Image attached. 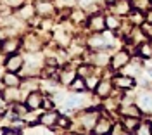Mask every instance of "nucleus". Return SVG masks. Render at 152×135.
<instances>
[{
    "mask_svg": "<svg viewBox=\"0 0 152 135\" xmlns=\"http://www.w3.org/2000/svg\"><path fill=\"white\" fill-rule=\"evenodd\" d=\"M130 62V56L126 54V52H118L116 56L113 57V68L114 69H119V68H123V66H126Z\"/></svg>",
    "mask_w": 152,
    "mask_h": 135,
    "instance_id": "obj_1",
    "label": "nucleus"
},
{
    "mask_svg": "<svg viewBox=\"0 0 152 135\" xmlns=\"http://www.w3.org/2000/svg\"><path fill=\"white\" fill-rule=\"evenodd\" d=\"M42 95L38 94V92H31L28 95V99H26V107L28 109H37V107L42 106Z\"/></svg>",
    "mask_w": 152,
    "mask_h": 135,
    "instance_id": "obj_2",
    "label": "nucleus"
},
{
    "mask_svg": "<svg viewBox=\"0 0 152 135\" xmlns=\"http://www.w3.org/2000/svg\"><path fill=\"white\" fill-rule=\"evenodd\" d=\"M114 85L119 87V88H132V87H135V80L130 76H123L121 75V76L114 78Z\"/></svg>",
    "mask_w": 152,
    "mask_h": 135,
    "instance_id": "obj_3",
    "label": "nucleus"
},
{
    "mask_svg": "<svg viewBox=\"0 0 152 135\" xmlns=\"http://www.w3.org/2000/svg\"><path fill=\"white\" fill-rule=\"evenodd\" d=\"M111 123H109V120H100L97 125H95V135H107L111 134Z\"/></svg>",
    "mask_w": 152,
    "mask_h": 135,
    "instance_id": "obj_4",
    "label": "nucleus"
},
{
    "mask_svg": "<svg viewBox=\"0 0 152 135\" xmlns=\"http://www.w3.org/2000/svg\"><path fill=\"white\" fill-rule=\"evenodd\" d=\"M21 66H23V57H19V56H10V57L7 59V69L12 71V73L19 71Z\"/></svg>",
    "mask_w": 152,
    "mask_h": 135,
    "instance_id": "obj_5",
    "label": "nucleus"
},
{
    "mask_svg": "<svg viewBox=\"0 0 152 135\" xmlns=\"http://www.w3.org/2000/svg\"><path fill=\"white\" fill-rule=\"evenodd\" d=\"M107 26L105 24V19L102 16H94L92 19H90V28L95 29L97 33H100V31H104V28Z\"/></svg>",
    "mask_w": 152,
    "mask_h": 135,
    "instance_id": "obj_6",
    "label": "nucleus"
},
{
    "mask_svg": "<svg viewBox=\"0 0 152 135\" xmlns=\"http://www.w3.org/2000/svg\"><path fill=\"white\" fill-rule=\"evenodd\" d=\"M97 113H86L83 118H81V125L86 126V128H95V125H97Z\"/></svg>",
    "mask_w": 152,
    "mask_h": 135,
    "instance_id": "obj_7",
    "label": "nucleus"
},
{
    "mask_svg": "<svg viewBox=\"0 0 152 135\" xmlns=\"http://www.w3.org/2000/svg\"><path fill=\"white\" fill-rule=\"evenodd\" d=\"M18 48H19L18 40H5V42L2 43V50H4L5 54H12V52H16Z\"/></svg>",
    "mask_w": 152,
    "mask_h": 135,
    "instance_id": "obj_8",
    "label": "nucleus"
},
{
    "mask_svg": "<svg viewBox=\"0 0 152 135\" xmlns=\"http://www.w3.org/2000/svg\"><path fill=\"white\" fill-rule=\"evenodd\" d=\"M4 81H5V85H7V87H19V85H21V80H19V76L16 75V73H12V71L5 75Z\"/></svg>",
    "mask_w": 152,
    "mask_h": 135,
    "instance_id": "obj_9",
    "label": "nucleus"
},
{
    "mask_svg": "<svg viewBox=\"0 0 152 135\" xmlns=\"http://www.w3.org/2000/svg\"><path fill=\"white\" fill-rule=\"evenodd\" d=\"M95 92H97V95H100V97L109 95V92H111V83H109V81H100V83L97 85V88H95Z\"/></svg>",
    "mask_w": 152,
    "mask_h": 135,
    "instance_id": "obj_10",
    "label": "nucleus"
},
{
    "mask_svg": "<svg viewBox=\"0 0 152 135\" xmlns=\"http://www.w3.org/2000/svg\"><path fill=\"white\" fill-rule=\"evenodd\" d=\"M90 47H94V48H100V47H105V40L104 37L100 35V33H97V35H94L92 38H90Z\"/></svg>",
    "mask_w": 152,
    "mask_h": 135,
    "instance_id": "obj_11",
    "label": "nucleus"
},
{
    "mask_svg": "<svg viewBox=\"0 0 152 135\" xmlns=\"http://www.w3.org/2000/svg\"><path fill=\"white\" fill-rule=\"evenodd\" d=\"M69 87L73 88L75 92H83L86 88V81L85 80H81V78H75L71 83H69Z\"/></svg>",
    "mask_w": 152,
    "mask_h": 135,
    "instance_id": "obj_12",
    "label": "nucleus"
},
{
    "mask_svg": "<svg viewBox=\"0 0 152 135\" xmlns=\"http://www.w3.org/2000/svg\"><path fill=\"white\" fill-rule=\"evenodd\" d=\"M57 120V113H45V114L40 118V123H43V125H54Z\"/></svg>",
    "mask_w": 152,
    "mask_h": 135,
    "instance_id": "obj_13",
    "label": "nucleus"
},
{
    "mask_svg": "<svg viewBox=\"0 0 152 135\" xmlns=\"http://www.w3.org/2000/svg\"><path fill=\"white\" fill-rule=\"evenodd\" d=\"M19 90L18 87H7L5 92H4V101H10V99H18Z\"/></svg>",
    "mask_w": 152,
    "mask_h": 135,
    "instance_id": "obj_14",
    "label": "nucleus"
},
{
    "mask_svg": "<svg viewBox=\"0 0 152 135\" xmlns=\"http://www.w3.org/2000/svg\"><path fill=\"white\" fill-rule=\"evenodd\" d=\"M35 9H37L40 14H48V12L54 10V7H52V4H48V2H38Z\"/></svg>",
    "mask_w": 152,
    "mask_h": 135,
    "instance_id": "obj_15",
    "label": "nucleus"
},
{
    "mask_svg": "<svg viewBox=\"0 0 152 135\" xmlns=\"http://www.w3.org/2000/svg\"><path fill=\"white\" fill-rule=\"evenodd\" d=\"M140 106L147 111H152V95L151 94H145V95L140 97Z\"/></svg>",
    "mask_w": 152,
    "mask_h": 135,
    "instance_id": "obj_16",
    "label": "nucleus"
},
{
    "mask_svg": "<svg viewBox=\"0 0 152 135\" xmlns=\"http://www.w3.org/2000/svg\"><path fill=\"white\" fill-rule=\"evenodd\" d=\"M135 116H128V118H124L123 120V125L128 128V130H137L138 128V121L137 120H133Z\"/></svg>",
    "mask_w": 152,
    "mask_h": 135,
    "instance_id": "obj_17",
    "label": "nucleus"
},
{
    "mask_svg": "<svg viewBox=\"0 0 152 135\" xmlns=\"http://www.w3.org/2000/svg\"><path fill=\"white\" fill-rule=\"evenodd\" d=\"M130 19H132V23L142 24V21H143V14L140 12V10H132V14H130Z\"/></svg>",
    "mask_w": 152,
    "mask_h": 135,
    "instance_id": "obj_18",
    "label": "nucleus"
},
{
    "mask_svg": "<svg viewBox=\"0 0 152 135\" xmlns=\"http://www.w3.org/2000/svg\"><path fill=\"white\" fill-rule=\"evenodd\" d=\"M75 80V73L73 71H62L61 73V81L62 83H71Z\"/></svg>",
    "mask_w": 152,
    "mask_h": 135,
    "instance_id": "obj_19",
    "label": "nucleus"
},
{
    "mask_svg": "<svg viewBox=\"0 0 152 135\" xmlns=\"http://www.w3.org/2000/svg\"><path fill=\"white\" fill-rule=\"evenodd\" d=\"M140 54L145 56V57H152V45H149V43H142V45H140Z\"/></svg>",
    "mask_w": 152,
    "mask_h": 135,
    "instance_id": "obj_20",
    "label": "nucleus"
},
{
    "mask_svg": "<svg viewBox=\"0 0 152 135\" xmlns=\"http://www.w3.org/2000/svg\"><path fill=\"white\" fill-rule=\"evenodd\" d=\"M130 10V4L128 2H118V5H116V12H119V14H126Z\"/></svg>",
    "mask_w": 152,
    "mask_h": 135,
    "instance_id": "obj_21",
    "label": "nucleus"
},
{
    "mask_svg": "<svg viewBox=\"0 0 152 135\" xmlns=\"http://www.w3.org/2000/svg\"><path fill=\"white\" fill-rule=\"evenodd\" d=\"M123 113H126V116H135V118L140 114L138 109H137L135 106H130V107H126V109H123Z\"/></svg>",
    "mask_w": 152,
    "mask_h": 135,
    "instance_id": "obj_22",
    "label": "nucleus"
},
{
    "mask_svg": "<svg viewBox=\"0 0 152 135\" xmlns=\"http://www.w3.org/2000/svg\"><path fill=\"white\" fill-rule=\"evenodd\" d=\"M111 135H124L121 125H114L113 128H111Z\"/></svg>",
    "mask_w": 152,
    "mask_h": 135,
    "instance_id": "obj_23",
    "label": "nucleus"
},
{
    "mask_svg": "<svg viewBox=\"0 0 152 135\" xmlns=\"http://www.w3.org/2000/svg\"><path fill=\"white\" fill-rule=\"evenodd\" d=\"M105 24H107L109 28H118V24H119V23L114 19V18H107V19H105Z\"/></svg>",
    "mask_w": 152,
    "mask_h": 135,
    "instance_id": "obj_24",
    "label": "nucleus"
},
{
    "mask_svg": "<svg viewBox=\"0 0 152 135\" xmlns=\"http://www.w3.org/2000/svg\"><path fill=\"white\" fill-rule=\"evenodd\" d=\"M86 85H88V88H97V85H99V81H97V78H88V81H86Z\"/></svg>",
    "mask_w": 152,
    "mask_h": 135,
    "instance_id": "obj_25",
    "label": "nucleus"
},
{
    "mask_svg": "<svg viewBox=\"0 0 152 135\" xmlns=\"http://www.w3.org/2000/svg\"><path fill=\"white\" fill-rule=\"evenodd\" d=\"M21 2H23V0H4V4H7V5H10V7H19Z\"/></svg>",
    "mask_w": 152,
    "mask_h": 135,
    "instance_id": "obj_26",
    "label": "nucleus"
},
{
    "mask_svg": "<svg viewBox=\"0 0 152 135\" xmlns=\"http://www.w3.org/2000/svg\"><path fill=\"white\" fill-rule=\"evenodd\" d=\"M142 29L147 37H152V24H142Z\"/></svg>",
    "mask_w": 152,
    "mask_h": 135,
    "instance_id": "obj_27",
    "label": "nucleus"
},
{
    "mask_svg": "<svg viewBox=\"0 0 152 135\" xmlns=\"http://www.w3.org/2000/svg\"><path fill=\"white\" fill-rule=\"evenodd\" d=\"M97 59H99V61H97V64H105V62H107V61H105V59H107V56H104V54H99V56H97Z\"/></svg>",
    "mask_w": 152,
    "mask_h": 135,
    "instance_id": "obj_28",
    "label": "nucleus"
},
{
    "mask_svg": "<svg viewBox=\"0 0 152 135\" xmlns=\"http://www.w3.org/2000/svg\"><path fill=\"white\" fill-rule=\"evenodd\" d=\"M88 71H90V68H88V66H81L80 69H78V73H80V75H88Z\"/></svg>",
    "mask_w": 152,
    "mask_h": 135,
    "instance_id": "obj_29",
    "label": "nucleus"
},
{
    "mask_svg": "<svg viewBox=\"0 0 152 135\" xmlns=\"http://www.w3.org/2000/svg\"><path fill=\"white\" fill-rule=\"evenodd\" d=\"M67 123H69V121H67L66 118H61V120H59V125L61 126H67Z\"/></svg>",
    "mask_w": 152,
    "mask_h": 135,
    "instance_id": "obj_30",
    "label": "nucleus"
},
{
    "mask_svg": "<svg viewBox=\"0 0 152 135\" xmlns=\"http://www.w3.org/2000/svg\"><path fill=\"white\" fill-rule=\"evenodd\" d=\"M42 106H45V107H50V106H52V102H50V99H45V102H42Z\"/></svg>",
    "mask_w": 152,
    "mask_h": 135,
    "instance_id": "obj_31",
    "label": "nucleus"
},
{
    "mask_svg": "<svg viewBox=\"0 0 152 135\" xmlns=\"http://www.w3.org/2000/svg\"><path fill=\"white\" fill-rule=\"evenodd\" d=\"M109 4H116V2H119V0H107Z\"/></svg>",
    "mask_w": 152,
    "mask_h": 135,
    "instance_id": "obj_32",
    "label": "nucleus"
},
{
    "mask_svg": "<svg viewBox=\"0 0 152 135\" xmlns=\"http://www.w3.org/2000/svg\"><path fill=\"white\" fill-rule=\"evenodd\" d=\"M0 135H5V130L4 128H0Z\"/></svg>",
    "mask_w": 152,
    "mask_h": 135,
    "instance_id": "obj_33",
    "label": "nucleus"
},
{
    "mask_svg": "<svg viewBox=\"0 0 152 135\" xmlns=\"http://www.w3.org/2000/svg\"><path fill=\"white\" fill-rule=\"evenodd\" d=\"M149 19H151V21H152V12H151V14H149Z\"/></svg>",
    "mask_w": 152,
    "mask_h": 135,
    "instance_id": "obj_34",
    "label": "nucleus"
},
{
    "mask_svg": "<svg viewBox=\"0 0 152 135\" xmlns=\"http://www.w3.org/2000/svg\"><path fill=\"white\" fill-rule=\"evenodd\" d=\"M2 101H4V95H0V102H2Z\"/></svg>",
    "mask_w": 152,
    "mask_h": 135,
    "instance_id": "obj_35",
    "label": "nucleus"
},
{
    "mask_svg": "<svg viewBox=\"0 0 152 135\" xmlns=\"http://www.w3.org/2000/svg\"><path fill=\"white\" fill-rule=\"evenodd\" d=\"M2 114H4V111H2V109H0V116H2Z\"/></svg>",
    "mask_w": 152,
    "mask_h": 135,
    "instance_id": "obj_36",
    "label": "nucleus"
},
{
    "mask_svg": "<svg viewBox=\"0 0 152 135\" xmlns=\"http://www.w3.org/2000/svg\"><path fill=\"white\" fill-rule=\"evenodd\" d=\"M151 135H152V128H151Z\"/></svg>",
    "mask_w": 152,
    "mask_h": 135,
    "instance_id": "obj_37",
    "label": "nucleus"
},
{
    "mask_svg": "<svg viewBox=\"0 0 152 135\" xmlns=\"http://www.w3.org/2000/svg\"><path fill=\"white\" fill-rule=\"evenodd\" d=\"M45 2H47V0H45Z\"/></svg>",
    "mask_w": 152,
    "mask_h": 135,
    "instance_id": "obj_38",
    "label": "nucleus"
}]
</instances>
